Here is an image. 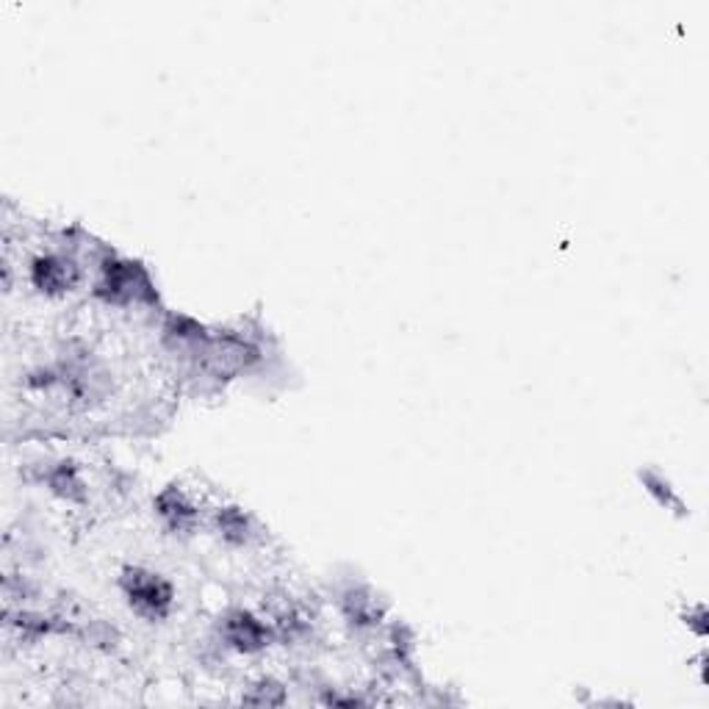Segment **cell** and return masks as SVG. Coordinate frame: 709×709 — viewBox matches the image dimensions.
Returning a JSON list of instances; mask_svg holds the SVG:
<instances>
[{"instance_id": "cell-1", "label": "cell", "mask_w": 709, "mask_h": 709, "mask_svg": "<svg viewBox=\"0 0 709 709\" xmlns=\"http://www.w3.org/2000/svg\"><path fill=\"white\" fill-rule=\"evenodd\" d=\"M122 590H125V599L139 616L151 618H164L173 607V585L167 579H162L158 574L145 572V568H128L120 579Z\"/></svg>"}, {"instance_id": "cell-2", "label": "cell", "mask_w": 709, "mask_h": 709, "mask_svg": "<svg viewBox=\"0 0 709 709\" xmlns=\"http://www.w3.org/2000/svg\"><path fill=\"white\" fill-rule=\"evenodd\" d=\"M81 272H78L76 261L64 258V255H42L31 266V280L45 295H62L69 291L78 283Z\"/></svg>"}, {"instance_id": "cell-3", "label": "cell", "mask_w": 709, "mask_h": 709, "mask_svg": "<svg viewBox=\"0 0 709 709\" xmlns=\"http://www.w3.org/2000/svg\"><path fill=\"white\" fill-rule=\"evenodd\" d=\"M225 641L228 646H233L236 652L253 654V652H261V649L269 643V629H266L255 616L239 610L225 621Z\"/></svg>"}]
</instances>
